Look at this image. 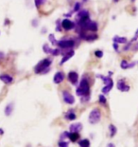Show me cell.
Here are the masks:
<instances>
[{
  "instance_id": "6da1fadb",
  "label": "cell",
  "mask_w": 138,
  "mask_h": 147,
  "mask_svg": "<svg viewBox=\"0 0 138 147\" xmlns=\"http://www.w3.org/2000/svg\"><path fill=\"white\" fill-rule=\"evenodd\" d=\"M52 63L50 59L46 58L43 59L42 61H40L34 67V72L36 74H45L49 70V67Z\"/></svg>"
},
{
  "instance_id": "7a4b0ae2",
  "label": "cell",
  "mask_w": 138,
  "mask_h": 147,
  "mask_svg": "<svg viewBox=\"0 0 138 147\" xmlns=\"http://www.w3.org/2000/svg\"><path fill=\"white\" fill-rule=\"evenodd\" d=\"M76 94L80 97H85V96H89L90 94V86L88 81L85 78H83L81 81L80 86L76 90Z\"/></svg>"
},
{
  "instance_id": "3957f363",
  "label": "cell",
  "mask_w": 138,
  "mask_h": 147,
  "mask_svg": "<svg viewBox=\"0 0 138 147\" xmlns=\"http://www.w3.org/2000/svg\"><path fill=\"white\" fill-rule=\"evenodd\" d=\"M100 117H101L100 110L98 108H95V109L91 111L89 115V122L91 124H96V123H98L100 120Z\"/></svg>"
},
{
  "instance_id": "277c9868",
  "label": "cell",
  "mask_w": 138,
  "mask_h": 147,
  "mask_svg": "<svg viewBox=\"0 0 138 147\" xmlns=\"http://www.w3.org/2000/svg\"><path fill=\"white\" fill-rule=\"evenodd\" d=\"M57 46L60 49H72L75 46V41L73 39H63L58 41Z\"/></svg>"
},
{
  "instance_id": "5b68a950",
  "label": "cell",
  "mask_w": 138,
  "mask_h": 147,
  "mask_svg": "<svg viewBox=\"0 0 138 147\" xmlns=\"http://www.w3.org/2000/svg\"><path fill=\"white\" fill-rule=\"evenodd\" d=\"M63 101L68 104H73L75 102V98L71 93H69L68 91L64 90L63 91Z\"/></svg>"
},
{
  "instance_id": "8992f818",
  "label": "cell",
  "mask_w": 138,
  "mask_h": 147,
  "mask_svg": "<svg viewBox=\"0 0 138 147\" xmlns=\"http://www.w3.org/2000/svg\"><path fill=\"white\" fill-rule=\"evenodd\" d=\"M61 28L65 29V31H70V29L75 28V23L72 22L71 20L69 19H63V21L61 22Z\"/></svg>"
},
{
  "instance_id": "52a82bcc",
  "label": "cell",
  "mask_w": 138,
  "mask_h": 147,
  "mask_svg": "<svg viewBox=\"0 0 138 147\" xmlns=\"http://www.w3.org/2000/svg\"><path fill=\"white\" fill-rule=\"evenodd\" d=\"M117 88H118L120 91H122V92H128V91L130 90V86L125 83V81L123 80V79L117 82Z\"/></svg>"
},
{
  "instance_id": "ba28073f",
  "label": "cell",
  "mask_w": 138,
  "mask_h": 147,
  "mask_svg": "<svg viewBox=\"0 0 138 147\" xmlns=\"http://www.w3.org/2000/svg\"><path fill=\"white\" fill-rule=\"evenodd\" d=\"M68 80L71 84H76L79 81V75L76 71H70L68 73Z\"/></svg>"
},
{
  "instance_id": "9c48e42d",
  "label": "cell",
  "mask_w": 138,
  "mask_h": 147,
  "mask_svg": "<svg viewBox=\"0 0 138 147\" xmlns=\"http://www.w3.org/2000/svg\"><path fill=\"white\" fill-rule=\"evenodd\" d=\"M63 80H64V73L61 71H58L53 77V82L56 84H61Z\"/></svg>"
},
{
  "instance_id": "30bf717a",
  "label": "cell",
  "mask_w": 138,
  "mask_h": 147,
  "mask_svg": "<svg viewBox=\"0 0 138 147\" xmlns=\"http://www.w3.org/2000/svg\"><path fill=\"white\" fill-rule=\"evenodd\" d=\"M69 129H70V132H77V133H79V132L81 131V129H83V124H81V122L72 123V124L69 126Z\"/></svg>"
},
{
  "instance_id": "8fae6325",
  "label": "cell",
  "mask_w": 138,
  "mask_h": 147,
  "mask_svg": "<svg viewBox=\"0 0 138 147\" xmlns=\"http://www.w3.org/2000/svg\"><path fill=\"white\" fill-rule=\"evenodd\" d=\"M74 54H75V51H70L67 52V53L64 54L63 57V59H61V62H60V65H61V66H63V65L64 63H65V62L68 61L69 59H71L73 56H74Z\"/></svg>"
},
{
  "instance_id": "7c38bea8",
  "label": "cell",
  "mask_w": 138,
  "mask_h": 147,
  "mask_svg": "<svg viewBox=\"0 0 138 147\" xmlns=\"http://www.w3.org/2000/svg\"><path fill=\"white\" fill-rule=\"evenodd\" d=\"M0 80H1L3 83L6 84H10L13 83V78L9 74H1V75H0Z\"/></svg>"
},
{
  "instance_id": "4fadbf2b",
  "label": "cell",
  "mask_w": 138,
  "mask_h": 147,
  "mask_svg": "<svg viewBox=\"0 0 138 147\" xmlns=\"http://www.w3.org/2000/svg\"><path fill=\"white\" fill-rule=\"evenodd\" d=\"M113 41L114 43H116V44H126L127 43V38L116 35V36L113 38Z\"/></svg>"
},
{
  "instance_id": "5bb4252c",
  "label": "cell",
  "mask_w": 138,
  "mask_h": 147,
  "mask_svg": "<svg viewBox=\"0 0 138 147\" xmlns=\"http://www.w3.org/2000/svg\"><path fill=\"white\" fill-rule=\"evenodd\" d=\"M68 138L72 142H76L80 139V134L77 133V132H71V133L68 134Z\"/></svg>"
},
{
  "instance_id": "9a60e30c",
  "label": "cell",
  "mask_w": 138,
  "mask_h": 147,
  "mask_svg": "<svg viewBox=\"0 0 138 147\" xmlns=\"http://www.w3.org/2000/svg\"><path fill=\"white\" fill-rule=\"evenodd\" d=\"M134 65H135V63L129 64L126 60H122L121 64H120V67H121L122 69H131V67H133Z\"/></svg>"
},
{
  "instance_id": "2e32d148",
  "label": "cell",
  "mask_w": 138,
  "mask_h": 147,
  "mask_svg": "<svg viewBox=\"0 0 138 147\" xmlns=\"http://www.w3.org/2000/svg\"><path fill=\"white\" fill-rule=\"evenodd\" d=\"M87 31H93V32H96V31H98V24H96V22L91 21L89 24H88Z\"/></svg>"
},
{
  "instance_id": "e0dca14e",
  "label": "cell",
  "mask_w": 138,
  "mask_h": 147,
  "mask_svg": "<svg viewBox=\"0 0 138 147\" xmlns=\"http://www.w3.org/2000/svg\"><path fill=\"white\" fill-rule=\"evenodd\" d=\"M13 102H11V104H9L7 106L5 107V115L6 116H10L11 113H13Z\"/></svg>"
},
{
  "instance_id": "ac0fdd59",
  "label": "cell",
  "mask_w": 138,
  "mask_h": 147,
  "mask_svg": "<svg viewBox=\"0 0 138 147\" xmlns=\"http://www.w3.org/2000/svg\"><path fill=\"white\" fill-rule=\"evenodd\" d=\"M65 118L69 120H76L77 116H76V114L74 113V111H68V112L65 114Z\"/></svg>"
},
{
  "instance_id": "d6986e66",
  "label": "cell",
  "mask_w": 138,
  "mask_h": 147,
  "mask_svg": "<svg viewBox=\"0 0 138 147\" xmlns=\"http://www.w3.org/2000/svg\"><path fill=\"white\" fill-rule=\"evenodd\" d=\"M99 78H101V80L103 81V83H104V84H114V81L112 80V78L111 77H109V76H108V77H104V76H98Z\"/></svg>"
},
{
  "instance_id": "ffe728a7",
  "label": "cell",
  "mask_w": 138,
  "mask_h": 147,
  "mask_svg": "<svg viewBox=\"0 0 138 147\" xmlns=\"http://www.w3.org/2000/svg\"><path fill=\"white\" fill-rule=\"evenodd\" d=\"M114 86V84H105V86L102 88V93L103 94H108L112 90V88Z\"/></svg>"
},
{
  "instance_id": "44dd1931",
  "label": "cell",
  "mask_w": 138,
  "mask_h": 147,
  "mask_svg": "<svg viewBox=\"0 0 138 147\" xmlns=\"http://www.w3.org/2000/svg\"><path fill=\"white\" fill-rule=\"evenodd\" d=\"M79 145H80L81 147H90V142H89V140L83 139V140H80Z\"/></svg>"
},
{
  "instance_id": "7402d4cb",
  "label": "cell",
  "mask_w": 138,
  "mask_h": 147,
  "mask_svg": "<svg viewBox=\"0 0 138 147\" xmlns=\"http://www.w3.org/2000/svg\"><path fill=\"white\" fill-rule=\"evenodd\" d=\"M43 51H44V52H45V53H46V54H51L52 49L48 45V44H45V45L43 46Z\"/></svg>"
},
{
  "instance_id": "603a6c76",
  "label": "cell",
  "mask_w": 138,
  "mask_h": 147,
  "mask_svg": "<svg viewBox=\"0 0 138 147\" xmlns=\"http://www.w3.org/2000/svg\"><path fill=\"white\" fill-rule=\"evenodd\" d=\"M109 130H110V137L111 138H113L114 135L116 134V126H114V124H111L110 126H109Z\"/></svg>"
},
{
  "instance_id": "cb8c5ba5",
  "label": "cell",
  "mask_w": 138,
  "mask_h": 147,
  "mask_svg": "<svg viewBox=\"0 0 138 147\" xmlns=\"http://www.w3.org/2000/svg\"><path fill=\"white\" fill-rule=\"evenodd\" d=\"M48 39H49V41H50L51 42V44L53 46H56L57 45V40H56V38H55V36H54V34L53 33H51V34H49L48 35Z\"/></svg>"
},
{
  "instance_id": "d4e9b609",
  "label": "cell",
  "mask_w": 138,
  "mask_h": 147,
  "mask_svg": "<svg viewBox=\"0 0 138 147\" xmlns=\"http://www.w3.org/2000/svg\"><path fill=\"white\" fill-rule=\"evenodd\" d=\"M46 1V0H34L35 7H36L37 9H39L43 4H45Z\"/></svg>"
},
{
  "instance_id": "484cf974",
  "label": "cell",
  "mask_w": 138,
  "mask_h": 147,
  "mask_svg": "<svg viewBox=\"0 0 138 147\" xmlns=\"http://www.w3.org/2000/svg\"><path fill=\"white\" fill-rule=\"evenodd\" d=\"M87 14H89V13H88V11H86V10L79 11V13H78V15H77V18H78V17H81V16L87 15Z\"/></svg>"
},
{
  "instance_id": "4316f807",
  "label": "cell",
  "mask_w": 138,
  "mask_h": 147,
  "mask_svg": "<svg viewBox=\"0 0 138 147\" xmlns=\"http://www.w3.org/2000/svg\"><path fill=\"white\" fill-rule=\"evenodd\" d=\"M61 53V49H52V52L51 54L53 55V56H57Z\"/></svg>"
},
{
  "instance_id": "83f0119b",
  "label": "cell",
  "mask_w": 138,
  "mask_h": 147,
  "mask_svg": "<svg viewBox=\"0 0 138 147\" xmlns=\"http://www.w3.org/2000/svg\"><path fill=\"white\" fill-rule=\"evenodd\" d=\"M98 98H99V102H100V104H106V98H105L103 95H99Z\"/></svg>"
},
{
  "instance_id": "f1b7e54d",
  "label": "cell",
  "mask_w": 138,
  "mask_h": 147,
  "mask_svg": "<svg viewBox=\"0 0 138 147\" xmlns=\"http://www.w3.org/2000/svg\"><path fill=\"white\" fill-rule=\"evenodd\" d=\"M80 9H81V3L80 2H76L75 7H74V11L78 13V11H80Z\"/></svg>"
},
{
  "instance_id": "f546056e",
  "label": "cell",
  "mask_w": 138,
  "mask_h": 147,
  "mask_svg": "<svg viewBox=\"0 0 138 147\" xmlns=\"http://www.w3.org/2000/svg\"><path fill=\"white\" fill-rule=\"evenodd\" d=\"M95 55L98 58H101L102 56H103V51H95Z\"/></svg>"
},
{
  "instance_id": "4dcf8cb0",
  "label": "cell",
  "mask_w": 138,
  "mask_h": 147,
  "mask_svg": "<svg viewBox=\"0 0 138 147\" xmlns=\"http://www.w3.org/2000/svg\"><path fill=\"white\" fill-rule=\"evenodd\" d=\"M59 147H68V142L61 140V142H59Z\"/></svg>"
},
{
  "instance_id": "1f68e13d",
  "label": "cell",
  "mask_w": 138,
  "mask_h": 147,
  "mask_svg": "<svg viewBox=\"0 0 138 147\" xmlns=\"http://www.w3.org/2000/svg\"><path fill=\"white\" fill-rule=\"evenodd\" d=\"M130 49H131V42L128 43L127 45H126V46L124 47V51H128Z\"/></svg>"
},
{
  "instance_id": "d6a6232c",
  "label": "cell",
  "mask_w": 138,
  "mask_h": 147,
  "mask_svg": "<svg viewBox=\"0 0 138 147\" xmlns=\"http://www.w3.org/2000/svg\"><path fill=\"white\" fill-rule=\"evenodd\" d=\"M138 39V29H137V31H135V34H134V36L133 37V39L131 40V42L133 43V42H134V41H136Z\"/></svg>"
},
{
  "instance_id": "836d02e7",
  "label": "cell",
  "mask_w": 138,
  "mask_h": 147,
  "mask_svg": "<svg viewBox=\"0 0 138 147\" xmlns=\"http://www.w3.org/2000/svg\"><path fill=\"white\" fill-rule=\"evenodd\" d=\"M60 20H59V21L57 22V28H56V31H61V24H60Z\"/></svg>"
},
{
  "instance_id": "e575fe53",
  "label": "cell",
  "mask_w": 138,
  "mask_h": 147,
  "mask_svg": "<svg viewBox=\"0 0 138 147\" xmlns=\"http://www.w3.org/2000/svg\"><path fill=\"white\" fill-rule=\"evenodd\" d=\"M114 49H116V51H118V45L116 43H114Z\"/></svg>"
},
{
  "instance_id": "d590c367",
  "label": "cell",
  "mask_w": 138,
  "mask_h": 147,
  "mask_svg": "<svg viewBox=\"0 0 138 147\" xmlns=\"http://www.w3.org/2000/svg\"><path fill=\"white\" fill-rule=\"evenodd\" d=\"M137 49H138V43L136 44V45H135V46H134V47H133V51H137Z\"/></svg>"
},
{
  "instance_id": "8d00e7d4",
  "label": "cell",
  "mask_w": 138,
  "mask_h": 147,
  "mask_svg": "<svg viewBox=\"0 0 138 147\" xmlns=\"http://www.w3.org/2000/svg\"><path fill=\"white\" fill-rule=\"evenodd\" d=\"M4 56H5V54L3 53V52H0V60H1V59H3V58H4Z\"/></svg>"
},
{
  "instance_id": "74e56055",
  "label": "cell",
  "mask_w": 138,
  "mask_h": 147,
  "mask_svg": "<svg viewBox=\"0 0 138 147\" xmlns=\"http://www.w3.org/2000/svg\"><path fill=\"white\" fill-rule=\"evenodd\" d=\"M107 147H116V146H114V143H109V144L107 145Z\"/></svg>"
},
{
  "instance_id": "f35d334b",
  "label": "cell",
  "mask_w": 138,
  "mask_h": 147,
  "mask_svg": "<svg viewBox=\"0 0 138 147\" xmlns=\"http://www.w3.org/2000/svg\"><path fill=\"white\" fill-rule=\"evenodd\" d=\"M3 133H4V132H3V130H2V129H1V128H0V134H1V135H2Z\"/></svg>"
},
{
  "instance_id": "ab89813d",
  "label": "cell",
  "mask_w": 138,
  "mask_h": 147,
  "mask_svg": "<svg viewBox=\"0 0 138 147\" xmlns=\"http://www.w3.org/2000/svg\"><path fill=\"white\" fill-rule=\"evenodd\" d=\"M118 1H119V0H114V3H117Z\"/></svg>"
},
{
  "instance_id": "60d3db41",
  "label": "cell",
  "mask_w": 138,
  "mask_h": 147,
  "mask_svg": "<svg viewBox=\"0 0 138 147\" xmlns=\"http://www.w3.org/2000/svg\"><path fill=\"white\" fill-rule=\"evenodd\" d=\"M83 2H86V1H87V0H83Z\"/></svg>"
},
{
  "instance_id": "b9f144b4",
  "label": "cell",
  "mask_w": 138,
  "mask_h": 147,
  "mask_svg": "<svg viewBox=\"0 0 138 147\" xmlns=\"http://www.w3.org/2000/svg\"><path fill=\"white\" fill-rule=\"evenodd\" d=\"M131 1H134V0H131Z\"/></svg>"
}]
</instances>
